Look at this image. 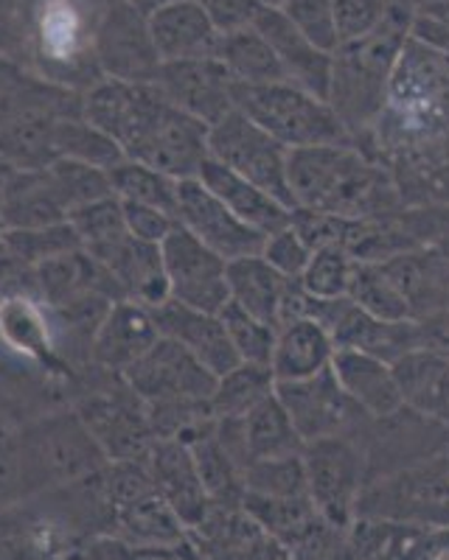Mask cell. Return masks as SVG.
<instances>
[{
    "label": "cell",
    "mask_w": 449,
    "mask_h": 560,
    "mask_svg": "<svg viewBox=\"0 0 449 560\" xmlns=\"http://www.w3.org/2000/svg\"><path fill=\"white\" fill-rule=\"evenodd\" d=\"M357 147L391 172L404 205H449V57L407 39L385 107Z\"/></svg>",
    "instance_id": "obj_1"
},
{
    "label": "cell",
    "mask_w": 449,
    "mask_h": 560,
    "mask_svg": "<svg viewBox=\"0 0 449 560\" xmlns=\"http://www.w3.org/2000/svg\"><path fill=\"white\" fill-rule=\"evenodd\" d=\"M79 115L118 143L124 158L172 179H197L208 160V127L174 107L152 82L104 79L88 90Z\"/></svg>",
    "instance_id": "obj_2"
},
{
    "label": "cell",
    "mask_w": 449,
    "mask_h": 560,
    "mask_svg": "<svg viewBox=\"0 0 449 560\" xmlns=\"http://www.w3.org/2000/svg\"><path fill=\"white\" fill-rule=\"evenodd\" d=\"M287 183L296 208L332 217L388 219L404 208L391 172L357 143L292 149Z\"/></svg>",
    "instance_id": "obj_3"
},
{
    "label": "cell",
    "mask_w": 449,
    "mask_h": 560,
    "mask_svg": "<svg viewBox=\"0 0 449 560\" xmlns=\"http://www.w3.org/2000/svg\"><path fill=\"white\" fill-rule=\"evenodd\" d=\"M413 18L416 14L411 9L396 3L377 32L341 45L334 51L326 102L348 129L354 143H362L368 138L373 121L385 107L388 84H391L404 43L411 39Z\"/></svg>",
    "instance_id": "obj_4"
},
{
    "label": "cell",
    "mask_w": 449,
    "mask_h": 560,
    "mask_svg": "<svg viewBox=\"0 0 449 560\" xmlns=\"http://www.w3.org/2000/svg\"><path fill=\"white\" fill-rule=\"evenodd\" d=\"M233 107L247 115L256 127L281 147L309 149L329 143H354L348 129L334 115L326 98H318L289 82L276 84H237L233 82Z\"/></svg>",
    "instance_id": "obj_5"
},
{
    "label": "cell",
    "mask_w": 449,
    "mask_h": 560,
    "mask_svg": "<svg viewBox=\"0 0 449 560\" xmlns=\"http://www.w3.org/2000/svg\"><path fill=\"white\" fill-rule=\"evenodd\" d=\"M307 493L323 522L346 529L357 522V504L368 485L366 452L357 438H323L301 452Z\"/></svg>",
    "instance_id": "obj_6"
},
{
    "label": "cell",
    "mask_w": 449,
    "mask_h": 560,
    "mask_svg": "<svg viewBox=\"0 0 449 560\" xmlns=\"http://www.w3.org/2000/svg\"><path fill=\"white\" fill-rule=\"evenodd\" d=\"M208 158L231 168L239 177L251 179L287 208H296L287 183L289 149L281 147L276 138H269L239 109L208 127Z\"/></svg>",
    "instance_id": "obj_7"
},
{
    "label": "cell",
    "mask_w": 449,
    "mask_h": 560,
    "mask_svg": "<svg viewBox=\"0 0 449 560\" xmlns=\"http://www.w3.org/2000/svg\"><path fill=\"white\" fill-rule=\"evenodd\" d=\"M276 398L287 409L303 446L323 438H357L368 415L343 393L332 368L303 382H278Z\"/></svg>",
    "instance_id": "obj_8"
},
{
    "label": "cell",
    "mask_w": 449,
    "mask_h": 560,
    "mask_svg": "<svg viewBox=\"0 0 449 560\" xmlns=\"http://www.w3.org/2000/svg\"><path fill=\"white\" fill-rule=\"evenodd\" d=\"M127 387L141 398L147 407L152 404L208 401L217 387V376L206 364L180 348L172 339L161 337L135 364L122 373Z\"/></svg>",
    "instance_id": "obj_9"
},
{
    "label": "cell",
    "mask_w": 449,
    "mask_h": 560,
    "mask_svg": "<svg viewBox=\"0 0 449 560\" xmlns=\"http://www.w3.org/2000/svg\"><path fill=\"white\" fill-rule=\"evenodd\" d=\"M161 253L169 280V300L197 312H222L225 303L231 300L225 258L197 242L180 224L161 242Z\"/></svg>",
    "instance_id": "obj_10"
},
{
    "label": "cell",
    "mask_w": 449,
    "mask_h": 560,
    "mask_svg": "<svg viewBox=\"0 0 449 560\" xmlns=\"http://www.w3.org/2000/svg\"><path fill=\"white\" fill-rule=\"evenodd\" d=\"M357 443L366 452L368 482L399 471L449 443V429L402 407L385 418H368L357 432Z\"/></svg>",
    "instance_id": "obj_11"
},
{
    "label": "cell",
    "mask_w": 449,
    "mask_h": 560,
    "mask_svg": "<svg viewBox=\"0 0 449 560\" xmlns=\"http://www.w3.org/2000/svg\"><path fill=\"white\" fill-rule=\"evenodd\" d=\"M174 219L183 230H188L197 242L225 258V261H239L247 255H258L264 247V233L244 224L233 217L206 185L199 179H180L177 185V210Z\"/></svg>",
    "instance_id": "obj_12"
},
{
    "label": "cell",
    "mask_w": 449,
    "mask_h": 560,
    "mask_svg": "<svg viewBox=\"0 0 449 560\" xmlns=\"http://www.w3.org/2000/svg\"><path fill=\"white\" fill-rule=\"evenodd\" d=\"M79 418L90 438L96 440V446L113 463L147 459L158 440L149 427L147 404L127 387V382H124V393L93 395L79 407Z\"/></svg>",
    "instance_id": "obj_13"
},
{
    "label": "cell",
    "mask_w": 449,
    "mask_h": 560,
    "mask_svg": "<svg viewBox=\"0 0 449 560\" xmlns=\"http://www.w3.org/2000/svg\"><path fill=\"white\" fill-rule=\"evenodd\" d=\"M96 59L110 79L118 82H152L161 59L149 37L147 14L127 0H110L96 32Z\"/></svg>",
    "instance_id": "obj_14"
},
{
    "label": "cell",
    "mask_w": 449,
    "mask_h": 560,
    "mask_svg": "<svg viewBox=\"0 0 449 560\" xmlns=\"http://www.w3.org/2000/svg\"><path fill=\"white\" fill-rule=\"evenodd\" d=\"M152 84L174 107L206 127H214L237 109L233 107V79L219 59L161 62Z\"/></svg>",
    "instance_id": "obj_15"
},
{
    "label": "cell",
    "mask_w": 449,
    "mask_h": 560,
    "mask_svg": "<svg viewBox=\"0 0 449 560\" xmlns=\"http://www.w3.org/2000/svg\"><path fill=\"white\" fill-rule=\"evenodd\" d=\"M147 468L152 474L154 490L166 499L169 508L186 524L188 533L199 529L211 516V499L199 479L192 452L180 440H154L147 457Z\"/></svg>",
    "instance_id": "obj_16"
},
{
    "label": "cell",
    "mask_w": 449,
    "mask_h": 560,
    "mask_svg": "<svg viewBox=\"0 0 449 560\" xmlns=\"http://www.w3.org/2000/svg\"><path fill=\"white\" fill-rule=\"evenodd\" d=\"M93 261L102 264L107 275L116 280L122 300H129L135 306L158 308L169 300V280L163 269L161 244L141 242L133 233L113 242L110 247L90 255Z\"/></svg>",
    "instance_id": "obj_17"
},
{
    "label": "cell",
    "mask_w": 449,
    "mask_h": 560,
    "mask_svg": "<svg viewBox=\"0 0 449 560\" xmlns=\"http://www.w3.org/2000/svg\"><path fill=\"white\" fill-rule=\"evenodd\" d=\"M152 319L161 337L172 339L180 348H186L217 378L231 373L237 364H242L219 314L197 312V308L180 306L174 300H166L163 306L152 308Z\"/></svg>",
    "instance_id": "obj_18"
},
{
    "label": "cell",
    "mask_w": 449,
    "mask_h": 560,
    "mask_svg": "<svg viewBox=\"0 0 449 560\" xmlns=\"http://www.w3.org/2000/svg\"><path fill=\"white\" fill-rule=\"evenodd\" d=\"M348 544L359 560H449V529L357 518Z\"/></svg>",
    "instance_id": "obj_19"
},
{
    "label": "cell",
    "mask_w": 449,
    "mask_h": 560,
    "mask_svg": "<svg viewBox=\"0 0 449 560\" xmlns=\"http://www.w3.org/2000/svg\"><path fill=\"white\" fill-rule=\"evenodd\" d=\"M258 34L273 45L278 62H281L287 82L307 90L312 96L326 98L332 84V57L334 54L314 48L301 32L287 20L278 7H264L253 23Z\"/></svg>",
    "instance_id": "obj_20"
},
{
    "label": "cell",
    "mask_w": 449,
    "mask_h": 560,
    "mask_svg": "<svg viewBox=\"0 0 449 560\" xmlns=\"http://www.w3.org/2000/svg\"><path fill=\"white\" fill-rule=\"evenodd\" d=\"M149 37L161 62L217 59L222 34L194 0H172L147 18Z\"/></svg>",
    "instance_id": "obj_21"
},
{
    "label": "cell",
    "mask_w": 449,
    "mask_h": 560,
    "mask_svg": "<svg viewBox=\"0 0 449 560\" xmlns=\"http://www.w3.org/2000/svg\"><path fill=\"white\" fill-rule=\"evenodd\" d=\"M158 339L161 334H158L152 312L135 306L129 300H118L99 325L96 337L90 342V353L99 368L122 376L124 370L138 362Z\"/></svg>",
    "instance_id": "obj_22"
},
{
    "label": "cell",
    "mask_w": 449,
    "mask_h": 560,
    "mask_svg": "<svg viewBox=\"0 0 449 560\" xmlns=\"http://www.w3.org/2000/svg\"><path fill=\"white\" fill-rule=\"evenodd\" d=\"M298 280L284 278L262 255H247L228 264V292L231 303L258 317L262 323L281 328L287 319V303Z\"/></svg>",
    "instance_id": "obj_23"
},
{
    "label": "cell",
    "mask_w": 449,
    "mask_h": 560,
    "mask_svg": "<svg viewBox=\"0 0 449 560\" xmlns=\"http://www.w3.org/2000/svg\"><path fill=\"white\" fill-rule=\"evenodd\" d=\"M68 205L48 168H18L0 197V219L7 230L54 228L68 222Z\"/></svg>",
    "instance_id": "obj_24"
},
{
    "label": "cell",
    "mask_w": 449,
    "mask_h": 560,
    "mask_svg": "<svg viewBox=\"0 0 449 560\" xmlns=\"http://www.w3.org/2000/svg\"><path fill=\"white\" fill-rule=\"evenodd\" d=\"M197 179L206 185L225 208L231 210L233 217L242 219L244 224H251L253 230H258L264 236L289 224L292 208L281 205L276 197H269L267 191H262L251 179L239 177L231 168H225L217 160L208 158L203 168H199Z\"/></svg>",
    "instance_id": "obj_25"
},
{
    "label": "cell",
    "mask_w": 449,
    "mask_h": 560,
    "mask_svg": "<svg viewBox=\"0 0 449 560\" xmlns=\"http://www.w3.org/2000/svg\"><path fill=\"white\" fill-rule=\"evenodd\" d=\"M334 378L341 382L343 393L357 404L368 418H385L404 407L399 393L393 364L359 350H337L332 362Z\"/></svg>",
    "instance_id": "obj_26"
},
{
    "label": "cell",
    "mask_w": 449,
    "mask_h": 560,
    "mask_svg": "<svg viewBox=\"0 0 449 560\" xmlns=\"http://www.w3.org/2000/svg\"><path fill=\"white\" fill-rule=\"evenodd\" d=\"M334 339L318 319L296 317L278 328L276 348L269 359V370L278 382H303L323 370L332 368L334 362Z\"/></svg>",
    "instance_id": "obj_27"
},
{
    "label": "cell",
    "mask_w": 449,
    "mask_h": 560,
    "mask_svg": "<svg viewBox=\"0 0 449 560\" xmlns=\"http://www.w3.org/2000/svg\"><path fill=\"white\" fill-rule=\"evenodd\" d=\"M404 407L449 429V357L418 348L393 362Z\"/></svg>",
    "instance_id": "obj_28"
},
{
    "label": "cell",
    "mask_w": 449,
    "mask_h": 560,
    "mask_svg": "<svg viewBox=\"0 0 449 560\" xmlns=\"http://www.w3.org/2000/svg\"><path fill=\"white\" fill-rule=\"evenodd\" d=\"M113 518L122 529V541L133 549L174 547V544L188 541L186 524L180 522L177 513L169 508L166 499L158 490L135 499L133 504L118 510Z\"/></svg>",
    "instance_id": "obj_29"
},
{
    "label": "cell",
    "mask_w": 449,
    "mask_h": 560,
    "mask_svg": "<svg viewBox=\"0 0 449 560\" xmlns=\"http://www.w3.org/2000/svg\"><path fill=\"white\" fill-rule=\"evenodd\" d=\"M242 429L251 463H256V459L292 457V454L303 452L301 434L292 427V420H289L287 409L276 398V393L264 398L256 409L244 415Z\"/></svg>",
    "instance_id": "obj_30"
},
{
    "label": "cell",
    "mask_w": 449,
    "mask_h": 560,
    "mask_svg": "<svg viewBox=\"0 0 449 560\" xmlns=\"http://www.w3.org/2000/svg\"><path fill=\"white\" fill-rule=\"evenodd\" d=\"M217 59L225 65L237 84H276L287 82L281 62H278L273 45L256 32V28H244V32L222 34L219 39Z\"/></svg>",
    "instance_id": "obj_31"
},
{
    "label": "cell",
    "mask_w": 449,
    "mask_h": 560,
    "mask_svg": "<svg viewBox=\"0 0 449 560\" xmlns=\"http://www.w3.org/2000/svg\"><path fill=\"white\" fill-rule=\"evenodd\" d=\"M276 393V376L273 370L264 364H237L231 373L217 378L208 407L214 418H244V415L256 409L264 398Z\"/></svg>",
    "instance_id": "obj_32"
},
{
    "label": "cell",
    "mask_w": 449,
    "mask_h": 560,
    "mask_svg": "<svg viewBox=\"0 0 449 560\" xmlns=\"http://www.w3.org/2000/svg\"><path fill=\"white\" fill-rule=\"evenodd\" d=\"M54 158H68L79 160V163H88V166H96L102 172H110L113 166H118L124 158V152L118 149V143L113 138H107L104 132H99L96 127H90L82 115H68V118H59L57 127H54Z\"/></svg>",
    "instance_id": "obj_33"
},
{
    "label": "cell",
    "mask_w": 449,
    "mask_h": 560,
    "mask_svg": "<svg viewBox=\"0 0 449 560\" xmlns=\"http://www.w3.org/2000/svg\"><path fill=\"white\" fill-rule=\"evenodd\" d=\"M110 188L122 202L149 205V208L166 210L172 213L177 210V185L180 179H172L169 174L154 172V168L135 163V160H122L118 166L107 172Z\"/></svg>",
    "instance_id": "obj_34"
},
{
    "label": "cell",
    "mask_w": 449,
    "mask_h": 560,
    "mask_svg": "<svg viewBox=\"0 0 449 560\" xmlns=\"http://www.w3.org/2000/svg\"><path fill=\"white\" fill-rule=\"evenodd\" d=\"M82 249L79 236L73 233L71 222L54 224V228L34 230H7L3 233V255L9 261H18L23 267H39L48 258H57L62 253Z\"/></svg>",
    "instance_id": "obj_35"
},
{
    "label": "cell",
    "mask_w": 449,
    "mask_h": 560,
    "mask_svg": "<svg viewBox=\"0 0 449 560\" xmlns=\"http://www.w3.org/2000/svg\"><path fill=\"white\" fill-rule=\"evenodd\" d=\"M68 222H71L73 233L79 236V244L88 255H96L99 249L110 247L129 233L127 222H124V205L116 194L71 210Z\"/></svg>",
    "instance_id": "obj_36"
},
{
    "label": "cell",
    "mask_w": 449,
    "mask_h": 560,
    "mask_svg": "<svg viewBox=\"0 0 449 560\" xmlns=\"http://www.w3.org/2000/svg\"><path fill=\"white\" fill-rule=\"evenodd\" d=\"M348 300L379 319H413L411 308L379 264H357L348 287Z\"/></svg>",
    "instance_id": "obj_37"
},
{
    "label": "cell",
    "mask_w": 449,
    "mask_h": 560,
    "mask_svg": "<svg viewBox=\"0 0 449 560\" xmlns=\"http://www.w3.org/2000/svg\"><path fill=\"white\" fill-rule=\"evenodd\" d=\"M244 493L269 499H303L307 493V474H303L301 454L276 459H256L244 468Z\"/></svg>",
    "instance_id": "obj_38"
},
{
    "label": "cell",
    "mask_w": 449,
    "mask_h": 560,
    "mask_svg": "<svg viewBox=\"0 0 449 560\" xmlns=\"http://www.w3.org/2000/svg\"><path fill=\"white\" fill-rule=\"evenodd\" d=\"M354 269L357 261L343 247H323L314 249L312 258H309L307 269L298 278L303 292L309 298L318 300H337L348 298V287H352Z\"/></svg>",
    "instance_id": "obj_39"
},
{
    "label": "cell",
    "mask_w": 449,
    "mask_h": 560,
    "mask_svg": "<svg viewBox=\"0 0 449 560\" xmlns=\"http://www.w3.org/2000/svg\"><path fill=\"white\" fill-rule=\"evenodd\" d=\"M219 319H222L228 339H231L233 350H237L239 362L264 364V368H269L278 328L262 323V319L247 314L244 308H239L231 300H228L222 312H219Z\"/></svg>",
    "instance_id": "obj_40"
},
{
    "label": "cell",
    "mask_w": 449,
    "mask_h": 560,
    "mask_svg": "<svg viewBox=\"0 0 449 560\" xmlns=\"http://www.w3.org/2000/svg\"><path fill=\"white\" fill-rule=\"evenodd\" d=\"M287 20L314 48L334 54L337 51V23H334V3L332 0H284L281 7Z\"/></svg>",
    "instance_id": "obj_41"
},
{
    "label": "cell",
    "mask_w": 449,
    "mask_h": 560,
    "mask_svg": "<svg viewBox=\"0 0 449 560\" xmlns=\"http://www.w3.org/2000/svg\"><path fill=\"white\" fill-rule=\"evenodd\" d=\"M332 3L341 45L354 43V39H362L371 32H377L382 26V20L396 7L393 0H332Z\"/></svg>",
    "instance_id": "obj_42"
},
{
    "label": "cell",
    "mask_w": 449,
    "mask_h": 560,
    "mask_svg": "<svg viewBox=\"0 0 449 560\" xmlns=\"http://www.w3.org/2000/svg\"><path fill=\"white\" fill-rule=\"evenodd\" d=\"M258 255H262L269 267L278 269L284 278L298 280L303 275V269H307L309 258H312V249H309L296 230L287 224V228L276 230V233H269V236L264 238V247Z\"/></svg>",
    "instance_id": "obj_43"
},
{
    "label": "cell",
    "mask_w": 449,
    "mask_h": 560,
    "mask_svg": "<svg viewBox=\"0 0 449 560\" xmlns=\"http://www.w3.org/2000/svg\"><path fill=\"white\" fill-rule=\"evenodd\" d=\"M289 228L296 230L301 242L314 253V249L323 247H341L343 236H346L348 219L321 213V210L292 208V213H289Z\"/></svg>",
    "instance_id": "obj_44"
},
{
    "label": "cell",
    "mask_w": 449,
    "mask_h": 560,
    "mask_svg": "<svg viewBox=\"0 0 449 560\" xmlns=\"http://www.w3.org/2000/svg\"><path fill=\"white\" fill-rule=\"evenodd\" d=\"M194 3L208 14V20H211L219 34L253 28L262 9L267 7L264 0H194Z\"/></svg>",
    "instance_id": "obj_45"
},
{
    "label": "cell",
    "mask_w": 449,
    "mask_h": 560,
    "mask_svg": "<svg viewBox=\"0 0 449 560\" xmlns=\"http://www.w3.org/2000/svg\"><path fill=\"white\" fill-rule=\"evenodd\" d=\"M124 205V222H127V230L135 238L141 242L161 244L163 238L177 228V219L166 210L149 208V205H135V202H122Z\"/></svg>",
    "instance_id": "obj_46"
},
{
    "label": "cell",
    "mask_w": 449,
    "mask_h": 560,
    "mask_svg": "<svg viewBox=\"0 0 449 560\" xmlns=\"http://www.w3.org/2000/svg\"><path fill=\"white\" fill-rule=\"evenodd\" d=\"M416 323L422 331V348L449 357V308L433 314V317L416 319Z\"/></svg>",
    "instance_id": "obj_47"
},
{
    "label": "cell",
    "mask_w": 449,
    "mask_h": 560,
    "mask_svg": "<svg viewBox=\"0 0 449 560\" xmlns=\"http://www.w3.org/2000/svg\"><path fill=\"white\" fill-rule=\"evenodd\" d=\"M127 3H129V7H133V9H138V12L147 14V18H149V14H152L154 9L166 7V3H172V0H127Z\"/></svg>",
    "instance_id": "obj_48"
},
{
    "label": "cell",
    "mask_w": 449,
    "mask_h": 560,
    "mask_svg": "<svg viewBox=\"0 0 449 560\" xmlns=\"http://www.w3.org/2000/svg\"><path fill=\"white\" fill-rule=\"evenodd\" d=\"M14 172H18V166H12L9 160L0 158V197H3V191H7L9 179L14 177Z\"/></svg>",
    "instance_id": "obj_49"
},
{
    "label": "cell",
    "mask_w": 449,
    "mask_h": 560,
    "mask_svg": "<svg viewBox=\"0 0 449 560\" xmlns=\"http://www.w3.org/2000/svg\"><path fill=\"white\" fill-rule=\"evenodd\" d=\"M444 9H449V0H424V7L416 14H436L444 12Z\"/></svg>",
    "instance_id": "obj_50"
},
{
    "label": "cell",
    "mask_w": 449,
    "mask_h": 560,
    "mask_svg": "<svg viewBox=\"0 0 449 560\" xmlns=\"http://www.w3.org/2000/svg\"><path fill=\"white\" fill-rule=\"evenodd\" d=\"M326 560H359V558H357V555H354L352 544H348L346 549H341V552H337V555H332V558H326Z\"/></svg>",
    "instance_id": "obj_51"
},
{
    "label": "cell",
    "mask_w": 449,
    "mask_h": 560,
    "mask_svg": "<svg viewBox=\"0 0 449 560\" xmlns=\"http://www.w3.org/2000/svg\"><path fill=\"white\" fill-rule=\"evenodd\" d=\"M393 3H399V7H407L413 14L424 7V0H393Z\"/></svg>",
    "instance_id": "obj_52"
},
{
    "label": "cell",
    "mask_w": 449,
    "mask_h": 560,
    "mask_svg": "<svg viewBox=\"0 0 449 560\" xmlns=\"http://www.w3.org/2000/svg\"><path fill=\"white\" fill-rule=\"evenodd\" d=\"M3 233H7V224L0 219V258H3Z\"/></svg>",
    "instance_id": "obj_53"
},
{
    "label": "cell",
    "mask_w": 449,
    "mask_h": 560,
    "mask_svg": "<svg viewBox=\"0 0 449 560\" xmlns=\"http://www.w3.org/2000/svg\"><path fill=\"white\" fill-rule=\"evenodd\" d=\"M436 18H441V20H447V23H449V9H444V12H436Z\"/></svg>",
    "instance_id": "obj_54"
},
{
    "label": "cell",
    "mask_w": 449,
    "mask_h": 560,
    "mask_svg": "<svg viewBox=\"0 0 449 560\" xmlns=\"http://www.w3.org/2000/svg\"><path fill=\"white\" fill-rule=\"evenodd\" d=\"M264 3H267V7H281L284 0H264Z\"/></svg>",
    "instance_id": "obj_55"
}]
</instances>
